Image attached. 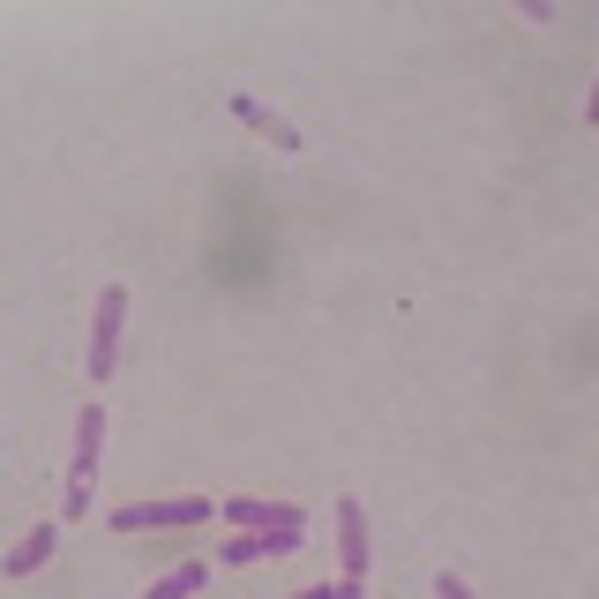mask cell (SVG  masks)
Returning <instances> with one entry per match:
<instances>
[{
  "label": "cell",
  "mask_w": 599,
  "mask_h": 599,
  "mask_svg": "<svg viewBox=\"0 0 599 599\" xmlns=\"http://www.w3.org/2000/svg\"><path fill=\"white\" fill-rule=\"evenodd\" d=\"M113 323H120V292H105V315H98V360H91L98 375L113 368V360H105V352H113Z\"/></svg>",
  "instance_id": "7a4b0ae2"
},
{
  "label": "cell",
  "mask_w": 599,
  "mask_h": 599,
  "mask_svg": "<svg viewBox=\"0 0 599 599\" xmlns=\"http://www.w3.org/2000/svg\"><path fill=\"white\" fill-rule=\"evenodd\" d=\"M187 585H195V569H180V577H165V585H158V599H180Z\"/></svg>",
  "instance_id": "277c9868"
},
{
  "label": "cell",
  "mask_w": 599,
  "mask_h": 599,
  "mask_svg": "<svg viewBox=\"0 0 599 599\" xmlns=\"http://www.w3.org/2000/svg\"><path fill=\"white\" fill-rule=\"evenodd\" d=\"M442 599H473V592H464V585H457V577H442Z\"/></svg>",
  "instance_id": "5b68a950"
},
{
  "label": "cell",
  "mask_w": 599,
  "mask_h": 599,
  "mask_svg": "<svg viewBox=\"0 0 599 599\" xmlns=\"http://www.w3.org/2000/svg\"><path fill=\"white\" fill-rule=\"evenodd\" d=\"M173 517H203V502H180V509H173V502H158V509H127L120 525L135 532V525H173Z\"/></svg>",
  "instance_id": "6da1fadb"
},
{
  "label": "cell",
  "mask_w": 599,
  "mask_h": 599,
  "mask_svg": "<svg viewBox=\"0 0 599 599\" xmlns=\"http://www.w3.org/2000/svg\"><path fill=\"white\" fill-rule=\"evenodd\" d=\"M592 120H599V91H592Z\"/></svg>",
  "instance_id": "8992f818"
},
{
  "label": "cell",
  "mask_w": 599,
  "mask_h": 599,
  "mask_svg": "<svg viewBox=\"0 0 599 599\" xmlns=\"http://www.w3.org/2000/svg\"><path fill=\"white\" fill-rule=\"evenodd\" d=\"M368 562V532H360V509L345 502V569H360Z\"/></svg>",
  "instance_id": "3957f363"
}]
</instances>
